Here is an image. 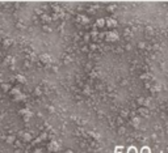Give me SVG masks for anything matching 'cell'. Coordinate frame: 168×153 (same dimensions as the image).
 <instances>
[{
	"label": "cell",
	"instance_id": "cell-1",
	"mask_svg": "<svg viewBox=\"0 0 168 153\" xmlns=\"http://www.w3.org/2000/svg\"><path fill=\"white\" fill-rule=\"evenodd\" d=\"M0 153H168V3H0Z\"/></svg>",
	"mask_w": 168,
	"mask_h": 153
}]
</instances>
